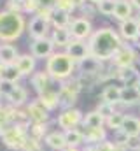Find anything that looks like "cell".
Here are the masks:
<instances>
[{"instance_id": "obj_40", "label": "cell", "mask_w": 140, "mask_h": 151, "mask_svg": "<svg viewBox=\"0 0 140 151\" xmlns=\"http://www.w3.org/2000/svg\"><path fill=\"white\" fill-rule=\"evenodd\" d=\"M126 151H140V135H131L126 139Z\"/></svg>"}, {"instance_id": "obj_20", "label": "cell", "mask_w": 140, "mask_h": 151, "mask_svg": "<svg viewBox=\"0 0 140 151\" xmlns=\"http://www.w3.org/2000/svg\"><path fill=\"white\" fill-rule=\"evenodd\" d=\"M18 58H19V53L11 42L0 44V63L2 65H16Z\"/></svg>"}, {"instance_id": "obj_2", "label": "cell", "mask_w": 140, "mask_h": 151, "mask_svg": "<svg viewBox=\"0 0 140 151\" xmlns=\"http://www.w3.org/2000/svg\"><path fill=\"white\" fill-rule=\"evenodd\" d=\"M75 69H77V63L70 58L65 51H54L46 60V72L51 76L54 81H60V83L70 79Z\"/></svg>"}, {"instance_id": "obj_16", "label": "cell", "mask_w": 140, "mask_h": 151, "mask_svg": "<svg viewBox=\"0 0 140 151\" xmlns=\"http://www.w3.org/2000/svg\"><path fill=\"white\" fill-rule=\"evenodd\" d=\"M44 142H46V146H47L49 150H53V151H63L65 148H69V146H67V141H65V132H63V130L49 132V134L46 135Z\"/></svg>"}, {"instance_id": "obj_49", "label": "cell", "mask_w": 140, "mask_h": 151, "mask_svg": "<svg viewBox=\"0 0 140 151\" xmlns=\"http://www.w3.org/2000/svg\"><path fill=\"white\" fill-rule=\"evenodd\" d=\"M82 151H96V150H95V146H91V144H86V148H84Z\"/></svg>"}, {"instance_id": "obj_9", "label": "cell", "mask_w": 140, "mask_h": 151, "mask_svg": "<svg viewBox=\"0 0 140 151\" xmlns=\"http://www.w3.org/2000/svg\"><path fill=\"white\" fill-rule=\"evenodd\" d=\"M65 53L69 55L75 63L82 62L84 58H88V56L91 55V53H89V44H88V40H79V39H72V40H70V44L65 47Z\"/></svg>"}, {"instance_id": "obj_51", "label": "cell", "mask_w": 140, "mask_h": 151, "mask_svg": "<svg viewBox=\"0 0 140 151\" xmlns=\"http://www.w3.org/2000/svg\"><path fill=\"white\" fill-rule=\"evenodd\" d=\"M63 151H81V150L79 148H65Z\"/></svg>"}, {"instance_id": "obj_8", "label": "cell", "mask_w": 140, "mask_h": 151, "mask_svg": "<svg viewBox=\"0 0 140 151\" xmlns=\"http://www.w3.org/2000/svg\"><path fill=\"white\" fill-rule=\"evenodd\" d=\"M54 44L51 37H44V39H37L32 40L30 44V55H34L37 60H47L53 53H54Z\"/></svg>"}, {"instance_id": "obj_10", "label": "cell", "mask_w": 140, "mask_h": 151, "mask_svg": "<svg viewBox=\"0 0 140 151\" xmlns=\"http://www.w3.org/2000/svg\"><path fill=\"white\" fill-rule=\"evenodd\" d=\"M49 30H51V23L42 19V18H39V16H34L30 19V23L26 25V32L32 37V40L49 37Z\"/></svg>"}, {"instance_id": "obj_42", "label": "cell", "mask_w": 140, "mask_h": 151, "mask_svg": "<svg viewBox=\"0 0 140 151\" xmlns=\"http://www.w3.org/2000/svg\"><path fill=\"white\" fill-rule=\"evenodd\" d=\"M37 11H39V4L35 0H25L23 2V12H30V14L35 16Z\"/></svg>"}, {"instance_id": "obj_56", "label": "cell", "mask_w": 140, "mask_h": 151, "mask_svg": "<svg viewBox=\"0 0 140 151\" xmlns=\"http://www.w3.org/2000/svg\"><path fill=\"white\" fill-rule=\"evenodd\" d=\"M89 2H93V4H98V2H102V0H89Z\"/></svg>"}, {"instance_id": "obj_30", "label": "cell", "mask_w": 140, "mask_h": 151, "mask_svg": "<svg viewBox=\"0 0 140 151\" xmlns=\"http://www.w3.org/2000/svg\"><path fill=\"white\" fill-rule=\"evenodd\" d=\"M65 141H67V146H69V148H81V146L84 144L82 130H79V128L67 130V132H65Z\"/></svg>"}, {"instance_id": "obj_34", "label": "cell", "mask_w": 140, "mask_h": 151, "mask_svg": "<svg viewBox=\"0 0 140 151\" xmlns=\"http://www.w3.org/2000/svg\"><path fill=\"white\" fill-rule=\"evenodd\" d=\"M79 11H81L82 18H88V19H93V18L98 14V7H96V4H93V2H89V0H86V2L79 7Z\"/></svg>"}, {"instance_id": "obj_45", "label": "cell", "mask_w": 140, "mask_h": 151, "mask_svg": "<svg viewBox=\"0 0 140 151\" xmlns=\"http://www.w3.org/2000/svg\"><path fill=\"white\" fill-rule=\"evenodd\" d=\"M53 12H54V11H51V9H39L35 16H39V18H42V19H46V21L51 23V19H53Z\"/></svg>"}, {"instance_id": "obj_55", "label": "cell", "mask_w": 140, "mask_h": 151, "mask_svg": "<svg viewBox=\"0 0 140 151\" xmlns=\"http://www.w3.org/2000/svg\"><path fill=\"white\" fill-rule=\"evenodd\" d=\"M2 67H4V65L0 63V81H2Z\"/></svg>"}, {"instance_id": "obj_28", "label": "cell", "mask_w": 140, "mask_h": 151, "mask_svg": "<svg viewBox=\"0 0 140 151\" xmlns=\"http://www.w3.org/2000/svg\"><path fill=\"white\" fill-rule=\"evenodd\" d=\"M70 23H72V14L58 11V9L53 12V19H51V27L53 28H69Z\"/></svg>"}, {"instance_id": "obj_27", "label": "cell", "mask_w": 140, "mask_h": 151, "mask_svg": "<svg viewBox=\"0 0 140 151\" xmlns=\"http://www.w3.org/2000/svg\"><path fill=\"white\" fill-rule=\"evenodd\" d=\"M82 127H88V128L105 127V118L98 113L96 109H95V111H89V113L84 114V118H82Z\"/></svg>"}, {"instance_id": "obj_31", "label": "cell", "mask_w": 140, "mask_h": 151, "mask_svg": "<svg viewBox=\"0 0 140 151\" xmlns=\"http://www.w3.org/2000/svg\"><path fill=\"white\" fill-rule=\"evenodd\" d=\"M124 116H126V114H123L121 111H116L112 116H109V118L105 119V128H109V130H112V132L121 130V127H123V123H124Z\"/></svg>"}, {"instance_id": "obj_57", "label": "cell", "mask_w": 140, "mask_h": 151, "mask_svg": "<svg viewBox=\"0 0 140 151\" xmlns=\"http://www.w3.org/2000/svg\"><path fill=\"white\" fill-rule=\"evenodd\" d=\"M135 18H137V19H139V23H140V12H139V14H137V16H135Z\"/></svg>"}, {"instance_id": "obj_23", "label": "cell", "mask_w": 140, "mask_h": 151, "mask_svg": "<svg viewBox=\"0 0 140 151\" xmlns=\"http://www.w3.org/2000/svg\"><path fill=\"white\" fill-rule=\"evenodd\" d=\"M121 88H123V86H117V84H114V83L107 84L104 88V91H102V100L112 104V106H117V104L121 102Z\"/></svg>"}, {"instance_id": "obj_12", "label": "cell", "mask_w": 140, "mask_h": 151, "mask_svg": "<svg viewBox=\"0 0 140 151\" xmlns=\"http://www.w3.org/2000/svg\"><path fill=\"white\" fill-rule=\"evenodd\" d=\"M26 113L30 116V121L32 123H47L49 121V111L42 106V102L39 99L32 100L26 106Z\"/></svg>"}, {"instance_id": "obj_6", "label": "cell", "mask_w": 140, "mask_h": 151, "mask_svg": "<svg viewBox=\"0 0 140 151\" xmlns=\"http://www.w3.org/2000/svg\"><path fill=\"white\" fill-rule=\"evenodd\" d=\"M82 118H84V114L81 113L79 109H75V107H72V109H63L61 113L58 114V118H56V125H58L63 132L74 130V128H77L79 125H82Z\"/></svg>"}, {"instance_id": "obj_46", "label": "cell", "mask_w": 140, "mask_h": 151, "mask_svg": "<svg viewBox=\"0 0 140 151\" xmlns=\"http://www.w3.org/2000/svg\"><path fill=\"white\" fill-rule=\"evenodd\" d=\"M5 11H11V12H18V14H23V4H19V2H9Z\"/></svg>"}, {"instance_id": "obj_44", "label": "cell", "mask_w": 140, "mask_h": 151, "mask_svg": "<svg viewBox=\"0 0 140 151\" xmlns=\"http://www.w3.org/2000/svg\"><path fill=\"white\" fill-rule=\"evenodd\" d=\"M39 4V9H51V11H56V5H58V0H35Z\"/></svg>"}, {"instance_id": "obj_14", "label": "cell", "mask_w": 140, "mask_h": 151, "mask_svg": "<svg viewBox=\"0 0 140 151\" xmlns=\"http://www.w3.org/2000/svg\"><path fill=\"white\" fill-rule=\"evenodd\" d=\"M53 81H54V79L46 72V69H44V70H39V72H34L32 77H30V83H32L34 90L37 91V95H40V93H44L47 88H51Z\"/></svg>"}, {"instance_id": "obj_18", "label": "cell", "mask_w": 140, "mask_h": 151, "mask_svg": "<svg viewBox=\"0 0 140 151\" xmlns=\"http://www.w3.org/2000/svg\"><path fill=\"white\" fill-rule=\"evenodd\" d=\"M117 79L123 83V86H130L135 88L137 83L140 81V72L137 67H130V69H117Z\"/></svg>"}, {"instance_id": "obj_7", "label": "cell", "mask_w": 140, "mask_h": 151, "mask_svg": "<svg viewBox=\"0 0 140 151\" xmlns=\"http://www.w3.org/2000/svg\"><path fill=\"white\" fill-rule=\"evenodd\" d=\"M72 39H79V40H88V39L93 35V23L91 19L88 18H72V23L69 27Z\"/></svg>"}, {"instance_id": "obj_24", "label": "cell", "mask_w": 140, "mask_h": 151, "mask_svg": "<svg viewBox=\"0 0 140 151\" xmlns=\"http://www.w3.org/2000/svg\"><path fill=\"white\" fill-rule=\"evenodd\" d=\"M121 106H126V107H131V106H137L140 104V95L137 93L135 88H130V86H123L121 88Z\"/></svg>"}, {"instance_id": "obj_47", "label": "cell", "mask_w": 140, "mask_h": 151, "mask_svg": "<svg viewBox=\"0 0 140 151\" xmlns=\"http://www.w3.org/2000/svg\"><path fill=\"white\" fill-rule=\"evenodd\" d=\"M131 2V5H133V9H137L140 12V0H130Z\"/></svg>"}, {"instance_id": "obj_13", "label": "cell", "mask_w": 140, "mask_h": 151, "mask_svg": "<svg viewBox=\"0 0 140 151\" xmlns=\"http://www.w3.org/2000/svg\"><path fill=\"white\" fill-rule=\"evenodd\" d=\"M104 63L102 60H98V58H95L93 55H89L88 58H84L82 62H79L77 63V69L81 70V74H89V76H96L104 70Z\"/></svg>"}, {"instance_id": "obj_43", "label": "cell", "mask_w": 140, "mask_h": 151, "mask_svg": "<svg viewBox=\"0 0 140 151\" xmlns=\"http://www.w3.org/2000/svg\"><path fill=\"white\" fill-rule=\"evenodd\" d=\"M95 150H96V151H114V150H116V144H114V141L105 139V141L98 142V144L95 146Z\"/></svg>"}, {"instance_id": "obj_3", "label": "cell", "mask_w": 140, "mask_h": 151, "mask_svg": "<svg viewBox=\"0 0 140 151\" xmlns=\"http://www.w3.org/2000/svg\"><path fill=\"white\" fill-rule=\"evenodd\" d=\"M26 30V21L23 14L0 11V40L2 42H14L23 35Z\"/></svg>"}, {"instance_id": "obj_39", "label": "cell", "mask_w": 140, "mask_h": 151, "mask_svg": "<svg viewBox=\"0 0 140 151\" xmlns=\"http://www.w3.org/2000/svg\"><path fill=\"white\" fill-rule=\"evenodd\" d=\"M21 151H44V150H42L40 141H37V139L28 135V139H26V142H25V146H23Z\"/></svg>"}, {"instance_id": "obj_26", "label": "cell", "mask_w": 140, "mask_h": 151, "mask_svg": "<svg viewBox=\"0 0 140 151\" xmlns=\"http://www.w3.org/2000/svg\"><path fill=\"white\" fill-rule=\"evenodd\" d=\"M121 132L128 137L140 135V119L135 118V116H124V123L121 127Z\"/></svg>"}, {"instance_id": "obj_50", "label": "cell", "mask_w": 140, "mask_h": 151, "mask_svg": "<svg viewBox=\"0 0 140 151\" xmlns=\"http://www.w3.org/2000/svg\"><path fill=\"white\" fill-rule=\"evenodd\" d=\"M131 44H135V46H137V47H140V34H139V37L135 39V40H133V42H131Z\"/></svg>"}, {"instance_id": "obj_4", "label": "cell", "mask_w": 140, "mask_h": 151, "mask_svg": "<svg viewBox=\"0 0 140 151\" xmlns=\"http://www.w3.org/2000/svg\"><path fill=\"white\" fill-rule=\"evenodd\" d=\"M0 139L2 142L14 151H21L26 139H28V128L21 127V125H7L4 128H0Z\"/></svg>"}, {"instance_id": "obj_48", "label": "cell", "mask_w": 140, "mask_h": 151, "mask_svg": "<svg viewBox=\"0 0 140 151\" xmlns=\"http://www.w3.org/2000/svg\"><path fill=\"white\" fill-rule=\"evenodd\" d=\"M84 2H86V0H72V4H74V5H75L77 9H79V7H81V5H82Z\"/></svg>"}, {"instance_id": "obj_32", "label": "cell", "mask_w": 140, "mask_h": 151, "mask_svg": "<svg viewBox=\"0 0 140 151\" xmlns=\"http://www.w3.org/2000/svg\"><path fill=\"white\" fill-rule=\"evenodd\" d=\"M47 134H49L47 132V123H32L28 127V135L37 139V141H44Z\"/></svg>"}, {"instance_id": "obj_37", "label": "cell", "mask_w": 140, "mask_h": 151, "mask_svg": "<svg viewBox=\"0 0 140 151\" xmlns=\"http://www.w3.org/2000/svg\"><path fill=\"white\" fill-rule=\"evenodd\" d=\"M96 111L107 119L109 116H112V114L116 113V106H112V104H109V102H104V100H102V102L96 106Z\"/></svg>"}, {"instance_id": "obj_25", "label": "cell", "mask_w": 140, "mask_h": 151, "mask_svg": "<svg viewBox=\"0 0 140 151\" xmlns=\"http://www.w3.org/2000/svg\"><path fill=\"white\" fill-rule=\"evenodd\" d=\"M26 99H28V91H26L23 86L16 84V88L12 90V93L7 97V102H9V106H12V107H21V106L26 102Z\"/></svg>"}, {"instance_id": "obj_41", "label": "cell", "mask_w": 140, "mask_h": 151, "mask_svg": "<svg viewBox=\"0 0 140 151\" xmlns=\"http://www.w3.org/2000/svg\"><path fill=\"white\" fill-rule=\"evenodd\" d=\"M56 9H58V11H63V12H69V14H72L77 7L72 4V0H58Z\"/></svg>"}, {"instance_id": "obj_33", "label": "cell", "mask_w": 140, "mask_h": 151, "mask_svg": "<svg viewBox=\"0 0 140 151\" xmlns=\"http://www.w3.org/2000/svg\"><path fill=\"white\" fill-rule=\"evenodd\" d=\"M2 79L11 81V83H18L21 79V74H19L16 65H4L2 67Z\"/></svg>"}, {"instance_id": "obj_38", "label": "cell", "mask_w": 140, "mask_h": 151, "mask_svg": "<svg viewBox=\"0 0 140 151\" xmlns=\"http://www.w3.org/2000/svg\"><path fill=\"white\" fill-rule=\"evenodd\" d=\"M16 84H18V83H11V81L2 79V81H0V97L7 99V97L12 93V90L16 88Z\"/></svg>"}, {"instance_id": "obj_36", "label": "cell", "mask_w": 140, "mask_h": 151, "mask_svg": "<svg viewBox=\"0 0 140 151\" xmlns=\"http://www.w3.org/2000/svg\"><path fill=\"white\" fill-rule=\"evenodd\" d=\"M11 111H12V106H4L0 102V128L11 125Z\"/></svg>"}, {"instance_id": "obj_19", "label": "cell", "mask_w": 140, "mask_h": 151, "mask_svg": "<svg viewBox=\"0 0 140 151\" xmlns=\"http://www.w3.org/2000/svg\"><path fill=\"white\" fill-rule=\"evenodd\" d=\"M133 11L135 9H133L130 0H116V9H114V16L112 18H116L121 23V21H126L130 18H135Z\"/></svg>"}, {"instance_id": "obj_54", "label": "cell", "mask_w": 140, "mask_h": 151, "mask_svg": "<svg viewBox=\"0 0 140 151\" xmlns=\"http://www.w3.org/2000/svg\"><path fill=\"white\" fill-rule=\"evenodd\" d=\"M9 2H19V4H23L25 0H9Z\"/></svg>"}, {"instance_id": "obj_53", "label": "cell", "mask_w": 140, "mask_h": 151, "mask_svg": "<svg viewBox=\"0 0 140 151\" xmlns=\"http://www.w3.org/2000/svg\"><path fill=\"white\" fill-rule=\"evenodd\" d=\"M114 151H126V150H124V148H121V146H116V150H114Z\"/></svg>"}, {"instance_id": "obj_1", "label": "cell", "mask_w": 140, "mask_h": 151, "mask_svg": "<svg viewBox=\"0 0 140 151\" xmlns=\"http://www.w3.org/2000/svg\"><path fill=\"white\" fill-rule=\"evenodd\" d=\"M88 44H89V53L95 58L102 62H110L114 55L119 51V47L124 44V40L121 39L117 30L110 27H102L93 32V35L88 39Z\"/></svg>"}, {"instance_id": "obj_52", "label": "cell", "mask_w": 140, "mask_h": 151, "mask_svg": "<svg viewBox=\"0 0 140 151\" xmlns=\"http://www.w3.org/2000/svg\"><path fill=\"white\" fill-rule=\"evenodd\" d=\"M135 90H137V93H139V95H140V81H139V83H137V86H135Z\"/></svg>"}, {"instance_id": "obj_22", "label": "cell", "mask_w": 140, "mask_h": 151, "mask_svg": "<svg viewBox=\"0 0 140 151\" xmlns=\"http://www.w3.org/2000/svg\"><path fill=\"white\" fill-rule=\"evenodd\" d=\"M49 37L56 47H67L72 40V34L69 28H53Z\"/></svg>"}, {"instance_id": "obj_35", "label": "cell", "mask_w": 140, "mask_h": 151, "mask_svg": "<svg viewBox=\"0 0 140 151\" xmlns=\"http://www.w3.org/2000/svg\"><path fill=\"white\" fill-rule=\"evenodd\" d=\"M98 7V14L102 16H114V9H116V0H102L96 4Z\"/></svg>"}, {"instance_id": "obj_17", "label": "cell", "mask_w": 140, "mask_h": 151, "mask_svg": "<svg viewBox=\"0 0 140 151\" xmlns=\"http://www.w3.org/2000/svg\"><path fill=\"white\" fill-rule=\"evenodd\" d=\"M82 135H84V142L96 146L98 142H102L107 139V128L105 127H98V128H88L82 127Z\"/></svg>"}, {"instance_id": "obj_11", "label": "cell", "mask_w": 140, "mask_h": 151, "mask_svg": "<svg viewBox=\"0 0 140 151\" xmlns=\"http://www.w3.org/2000/svg\"><path fill=\"white\" fill-rule=\"evenodd\" d=\"M117 32H119V35H121V39H123L124 42H133L140 34L139 19H137V18H130V19H126V21H121Z\"/></svg>"}, {"instance_id": "obj_5", "label": "cell", "mask_w": 140, "mask_h": 151, "mask_svg": "<svg viewBox=\"0 0 140 151\" xmlns=\"http://www.w3.org/2000/svg\"><path fill=\"white\" fill-rule=\"evenodd\" d=\"M137 60H139V56H137V51L133 49V46L124 42L110 62L116 69H130V67H135Z\"/></svg>"}, {"instance_id": "obj_15", "label": "cell", "mask_w": 140, "mask_h": 151, "mask_svg": "<svg viewBox=\"0 0 140 151\" xmlns=\"http://www.w3.org/2000/svg\"><path fill=\"white\" fill-rule=\"evenodd\" d=\"M58 93H60V88L56 90V88H47L44 93H40L37 99L42 102V106L51 113V111H54V109H58L60 107V97H58Z\"/></svg>"}, {"instance_id": "obj_29", "label": "cell", "mask_w": 140, "mask_h": 151, "mask_svg": "<svg viewBox=\"0 0 140 151\" xmlns=\"http://www.w3.org/2000/svg\"><path fill=\"white\" fill-rule=\"evenodd\" d=\"M58 97H60V107H61V111H63V109H72V107H74V104H75V100H77L79 95L69 91L65 86H60Z\"/></svg>"}, {"instance_id": "obj_21", "label": "cell", "mask_w": 140, "mask_h": 151, "mask_svg": "<svg viewBox=\"0 0 140 151\" xmlns=\"http://www.w3.org/2000/svg\"><path fill=\"white\" fill-rule=\"evenodd\" d=\"M16 67H18L21 77L23 76H32L35 72V67H37V58L30 53L28 55H19V58L16 62Z\"/></svg>"}]
</instances>
